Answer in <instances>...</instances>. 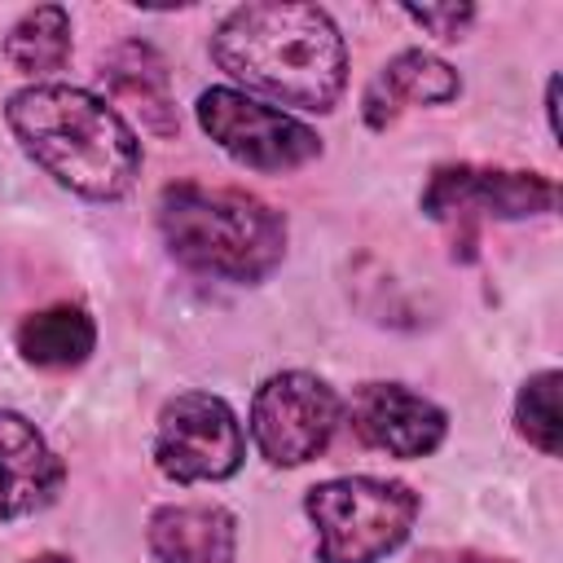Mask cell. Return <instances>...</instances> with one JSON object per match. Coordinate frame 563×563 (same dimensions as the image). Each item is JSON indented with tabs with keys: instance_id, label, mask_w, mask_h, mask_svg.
<instances>
[{
	"instance_id": "cell-19",
	"label": "cell",
	"mask_w": 563,
	"mask_h": 563,
	"mask_svg": "<svg viewBox=\"0 0 563 563\" xmlns=\"http://www.w3.org/2000/svg\"><path fill=\"white\" fill-rule=\"evenodd\" d=\"M554 92H559V79L545 84V119H550V132H559V110H554Z\"/></svg>"
},
{
	"instance_id": "cell-2",
	"label": "cell",
	"mask_w": 563,
	"mask_h": 563,
	"mask_svg": "<svg viewBox=\"0 0 563 563\" xmlns=\"http://www.w3.org/2000/svg\"><path fill=\"white\" fill-rule=\"evenodd\" d=\"M4 123L22 154L79 198L119 202L141 176L136 128L92 88L26 84L4 101Z\"/></svg>"
},
{
	"instance_id": "cell-17",
	"label": "cell",
	"mask_w": 563,
	"mask_h": 563,
	"mask_svg": "<svg viewBox=\"0 0 563 563\" xmlns=\"http://www.w3.org/2000/svg\"><path fill=\"white\" fill-rule=\"evenodd\" d=\"M405 18L409 22H418L422 31H431V35H440V40H457L471 22H475V9L471 4H422V9H405Z\"/></svg>"
},
{
	"instance_id": "cell-13",
	"label": "cell",
	"mask_w": 563,
	"mask_h": 563,
	"mask_svg": "<svg viewBox=\"0 0 563 563\" xmlns=\"http://www.w3.org/2000/svg\"><path fill=\"white\" fill-rule=\"evenodd\" d=\"M101 75H106L114 101L132 106L150 132H158V136L176 132V106H172V92H167V62L158 57L154 44H145V40L119 44L106 57Z\"/></svg>"
},
{
	"instance_id": "cell-11",
	"label": "cell",
	"mask_w": 563,
	"mask_h": 563,
	"mask_svg": "<svg viewBox=\"0 0 563 563\" xmlns=\"http://www.w3.org/2000/svg\"><path fill=\"white\" fill-rule=\"evenodd\" d=\"M462 92L457 70L427 53V48H405L396 57H387L374 79L361 92V119L369 132H387L409 106H444Z\"/></svg>"
},
{
	"instance_id": "cell-3",
	"label": "cell",
	"mask_w": 563,
	"mask_h": 563,
	"mask_svg": "<svg viewBox=\"0 0 563 563\" xmlns=\"http://www.w3.org/2000/svg\"><path fill=\"white\" fill-rule=\"evenodd\" d=\"M163 246L189 273L255 286L286 260V216L233 185L172 180L154 202Z\"/></svg>"
},
{
	"instance_id": "cell-4",
	"label": "cell",
	"mask_w": 563,
	"mask_h": 563,
	"mask_svg": "<svg viewBox=\"0 0 563 563\" xmlns=\"http://www.w3.org/2000/svg\"><path fill=\"white\" fill-rule=\"evenodd\" d=\"M422 501L400 479L339 475L303 493V515L317 528V563H383L396 554Z\"/></svg>"
},
{
	"instance_id": "cell-12",
	"label": "cell",
	"mask_w": 563,
	"mask_h": 563,
	"mask_svg": "<svg viewBox=\"0 0 563 563\" xmlns=\"http://www.w3.org/2000/svg\"><path fill=\"white\" fill-rule=\"evenodd\" d=\"M145 541L158 563H233L238 519L211 501H176L150 515Z\"/></svg>"
},
{
	"instance_id": "cell-18",
	"label": "cell",
	"mask_w": 563,
	"mask_h": 563,
	"mask_svg": "<svg viewBox=\"0 0 563 563\" xmlns=\"http://www.w3.org/2000/svg\"><path fill=\"white\" fill-rule=\"evenodd\" d=\"M418 563H510V559L462 545V550H422V554H418Z\"/></svg>"
},
{
	"instance_id": "cell-14",
	"label": "cell",
	"mask_w": 563,
	"mask_h": 563,
	"mask_svg": "<svg viewBox=\"0 0 563 563\" xmlns=\"http://www.w3.org/2000/svg\"><path fill=\"white\" fill-rule=\"evenodd\" d=\"M13 343H18V356L35 369H75L92 356L97 325L79 303H48L22 317Z\"/></svg>"
},
{
	"instance_id": "cell-7",
	"label": "cell",
	"mask_w": 563,
	"mask_h": 563,
	"mask_svg": "<svg viewBox=\"0 0 563 563\" xmlns=\"http://www.w3.org/2000/svg\"><path fill=\"white\" fill-rule=\"evenodd\" d=\"M246 431L224 396L180 391L154 427V466L172 484H216L242 471Z\"/></svg>"
},
{
	"instance_id": "cell-9",
	"label": "cell",
	"mask_w": 563,
	"mask_h": 563,
	"mask_svg": "<svg viewBox=\"0 0 563 563\" xmlns=\"http://www.w3.org/2000/svg\"><path fill=\"white\" fill-rule=\"evenodd\" d=\"M347 418L361 444L387 457H427L449 435V413L405 383H361L347 400Z\"/></svg>"
},
{
	"instance_id": "cell-5",
	"label": "cell",
	"mask_w": 563,
	"mask_h": 563,
	"mask_svg": "<svg viewBox=\"0 0 563 563\" xmlns=\"http://www.w3.org/2000/svg\"><path fill=\"white\" fill-rule=\"evenodd\" d=\"M339 422L343 400L325 378L308 369H282L255 387L246 427L268 466H303L330 449Z\"/></svg>"
},
{
	"instance_id": "cell-6",
	"label": "cell",
	"mask_w": 563,
	"mask_h": 563,
	"mask_svg": "<svg viewBox=\"0 0 563 563\" xmlns=\"http://www.w3.org/2000/svg\"><path fill=\"white\" fill-rule=\"evenodd\" d=\"M194 114H198V128L233 163H242L251 172H295L321 154V136L303 119H295L260 97H246L242 88H229V84L207 88L198 97Z\"/></svg>"
},
{
	"instance_id": "cell-20",
	"label": "cell",
	"mask_w": 563,
	"mask_h": 563,
	"mask_svg": "<svg viewBox=\"0 0 563 563\" xmlns=\"http://www.w3.org/2000/svg\"><path fill=\"white\" fill-rule=\"evenodd\" d=\"M26 563H75L70 554H57V550H40V554H31Z\"/></svg>"
},
{
	"instance_id": "cell-1",
	"label": "cell",
	"mask_w": 563,
	"mask_h": 563,
	"mask_svg": "<svg viewBox=\"0 0 563 563\" xmlns=\"http://www.w3.org/2000/svg\"><path fill=\"white\" fill-rule=\"evenodd\" d=\"M211 62L246 97L330 114L347 88V44L321 4H238L211 31Z\"/></svg>"
},
{
	"instance_id": "cell-8",
	"label": "cell",
	"mask_w": 563,
	"mask_h": 563,
	"mask_svg": "<svg viewBox=\"0 0 563 563\" xmlns=\"http://www.w3.org/2000/svg\"><path fill=\"white\" fill-rule=\"evenodd\" d=\"M559 189L541 172L519 167H484V163H440L422 185V216L440 224L471 229L479 216L493 220H528L554 211Z\"/></svg>"
},
{
	"instance_id": "cell-10",
	"label": "cell",
	"mask_w": 563,
	"mask_h": 563,
	"mask_svg": "<svg viewBox=\"0 0 563 563\" xmlns=\"http://www.w3.org/2000/svg\"><path fill=\"white\" fill-rule=\"evenodd\" d=\"M66 484L62 457L13 409H0V519H26L57 501Z\"/></svg>"
},
{
	"instance_id": "cell-16",
	"label": "cell",
	"mask_w": 563,
	"mask_h": 563,
	"mask_svg": "<svg viewBox=\"0 0 563 563\" xmlns=\"http://www.w3.org/2000/svg\"><path fill=\"white\" fill-rule=\"evenodd\" d=\"M515 427L532 449H541L545 457H559V435H563V422H559V369H541L519 387Z\"/></svg>"
},
{
	"instance_id": "cell-15",
	"label": "cell",
	"mask_w": 563,
	"mask_h": 563,
	"mask_svg": "<svg viewBox=\"0 0 563 563\" xmlns=\"http://www.w3.org/2000/svg\"><path fill=\"white\" fill-rule=\"evenodd\" d=\"M0 53H4V62L18 75H26V79L40 84L44 75H53V70H62L70 62V13L62 4H35V9H26L9 26Z\"/></svg>"
}]
</instances>
